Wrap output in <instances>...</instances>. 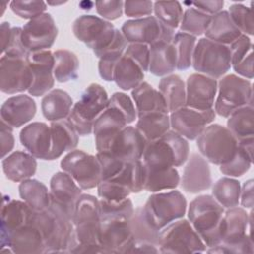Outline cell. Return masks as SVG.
<instances>
[{
  "mask_svg": "<svg viewBox=\"0 0 254 254\" xmlns=\"http://www.w3.org/2000/svg\"><path fill=\"white\" fill-rule=\"evenodd\" d=\"M169 116L172 130L185 139L193 141L214 121L216 113L214 109L200 111L184 106L169 113Z\"/></svg>",
  "mask_w": 254,
  "mask_h": 254,
  "instance_id": "e0dca14e",
  "label": "cell"
},
{
  "mask_svg": "<svg viewBox=\"0 0 254 254\" xmlns=\"http://www.w3.org/2000/svg\"><path fill=\"white\" fill-rule=\"evenodd\" d=\"M228 47L231 56V66L240 62L248 54L253 52V44L250 37L243 34Z\"/></svg>",
  "mask_w": 254,
  "mask_h": 254,
  "instance_id": "680465c9",
  "label": "cell"
},
{
  "mask_svg": "<svg viewBox=\"0 0 254 254\" xmlns=\"http://www.w3.org/2000/svg\"><path fill=\"white\" fill-rule=\"evenodd\" d=\"M19 195L34 211H44L51 203L50 190L44 183L36 179L22 181L19 185Z\"/></svg>",
  "mask_w": 254,
  "mask_h": 254,
  "instance_id": "8d00e7d4",
  "label": "cell"
},
{
  "mask_svg": "<svg viewBox=\"0 0 254 254\" xmlns=\"http://www.w3.org/2000/svg\"><path fill=\"white\" fill-rule=\"evenodd\" d=\"M116 31L111 22L94 15L79 16L72 24L75 38L91 49L96 58L112 43Z\"/></svg>",
  "mask_w": 254,
  "mask_h": 254,
  "instance_id": "7c38bea8",
  "label": "cell"
},
{
  "mask_svg": "<svg viewBox=\"0 0 254 254\" xmlns=\"http://www.w3.org/2000/svg\"><path fill=\"white\" fill-rule=\"evenodd\" d=\"M58 36V27L50 13H44L24 25L22 42L30 52L50 50Z\"/></svg>",
  "mask_w": 254,
  "mask_h": 254,
  "instance_id": "ac0fdd59",
  "label": "cell"
},
{
  "mask_svg": "<svg viewBox=\"0 0 254 254\" xmlns=\"http://www.w3.org/2000/svg\"><path fill=\"white\" fill-rule=\"evenodd\" d=\"M224 211L225 208L210 194L198 195L189 205L188 220L198 233L206 248L221 243Z\"/></svg>",
  "mask_w": 254,
  "mask_h": 254,
  "instance_id": "7a4b0ae2",
  "label": "cell"
},
{
  "mask_svg": "<svg viewBox=\"0 0 254 254\" xmlns=\"http://www.w3.org/2000/svg\"><path fill=\"white\" fill-rule=\"evenodd\" d=\"M229 16L237 27V29L241 32V34L246 36H253V16L250 8L244 6L243 4H233L229 7L227 11Z\"/></svg>",
  "mask_w": 254,
  "mask_h": 254,
  "instance_id": "816d5d0a",
  "label": "cell"
},
{
  "mask_svg": "<svg viewBox=\"0 0 254 254\" xmlns=\"http://www.w3.org/2000/svg\"><path fill=\"white\" fill-rule=\"evenodd\" d=\"M253 163V157L250 156L244 149L239 145L237 147L236 153L233 158L227 163L219 166V171L231 178H238L243 176L249 171Z\"/></svg>",
  "mask_w": 254,
  "mask_h": 254,
  "instance_id": "681fc988",
  "label": "cell"
},
{
  "mask_svg": "<svg viewBox=\"0 0 254 254\" xmlns=\"http://www.w3.org/2000/svg\"><path fill=\"white\" fill-rule=\"evenodd\" d=\"M81 190L69 174L64 171L55 173L50 180V207L72 220Z\"/></svg>",
  "mask_w": 254,
  "mask_h": 254,
  "instance_id": "9a60e30c",
  "label": "cell"
},
{
  "mask_svg": "<svg viewBox=\"0 0 254 254\" xmlns=\"http://www.w3.org/2000/svg\"><path fill=\"white\" fill-rule=\"evenodd\" d=\"M211 16L204 14L194 8H188L184 11L183 18L180 24V30L183 33L197 37L205 33Z\"/></svg>",
  "mask_w": 254,
  "mask_h": 254,
  "instance_id": "7dc6e473",
  "label": "cell"
},
{
  "mask_svg": "<svg viewBox=\"0 0 254 254\" xmlns=\"http://www.w3.org/2000/svg\"><path fill=\"white\" fill-rule=\"evenodd\" d=\"M145 72L129 57L123 54L118 61L114 73L113 81L122 90H133L144 81Z\"/></svg>",
  "mask_w": 254,
  "mask_h": 254,
  "instance_id": "74e56055",
  "label": "cell"
},
{
  "mask_svg": "<svg viewBox=\"0 0 254 254\" xmlns=\"http://www.w3.org/2000/svg\"><path fill=\"white\" fill-rule=\"evenodd\" d=\"M33 210L24 200L5 196L1 208V240L16 229L29 223Z\"/></svg>",
  "mask_w": 254,
  "mask_h": 254,
  "instance_id": "83f0119b",
  "label": "cell"
},
{
  "mask_svg": "<svg viewBox=\"0 0 254 254\" xmlns=\"http://www.w3.org/2000/svg\"><path fill=\"white\" fill-rule=\"evenodd\" d=\"M128 44H145L151 46L157 42H172L175 30L165 26L155 16L127 20L120 30Z\"/></svg>",
  "mask_w": 254,
  "mask_h": 254,
  "instance_id": "5bb4252c",
  "label": "cell"
},
{
  "mask_svg": "<svg viewBox=\"0 0 254 254\" xmlns=\"http://www.w3.org/2000/svg\"><path fill=\"white\" fill-rule=\"evenodd\" d=\"M180 174L177 168L152 169L144 165V190L159 192L175 190L180 185Z\"/></svg>",
  "mask_w": 254,
  "mask_h": 254,
  "instance_id": "d590c367",
  "label": "cell"
},
{
  "mask_svg": "<svg viewBox=\"0 0 254 254\" xmlns=\"http://www.w3.org/2000/svg\"><path fill=\"white\" fill-rule=\"evenodd\" d=\"M33 73L27 59L3 55L0 59V90L6 94L28 91Z\"/></svg>",
  "mask_w": 254,
  "mask_h": 254,
  "instance_id": "2e32d148",
  "label": "cell"
},
{
  "mask_svg": "<svg viewBox=\"0 0 254 254\" xmlns=\"http://www.w3.org/2000/svg\"><path fill=\"white\" fill-rule=\"evenodd\" d=\"M253 105V87L249 79L236 74H226L217 82V93L213 109L227 118L236 109Z\"/></svg>",
  "mask_w": 254,
  "mask_h": 254,
  "instance_id": "30bf717a",
  "label": "cell"
},
{
  "mask_svg": "<svg viewBox=\"0 0 254 254\" xmlns=\"http://www.w3.org/2000/svg\"><path fill=\"white\" fill-rule=\"evenodd\" d=\"M2 252L20 254L46 253V244L40 229L30 222L1 240Z\"/></svg>",
  "mask_w": 254,
  "mask_h": 254,
  "instance_id": "7402d4cb",
  "label": "cell"
},
{
  "mask_svg": "<svg viewBox=\"0 0 254 254\" xmlns=\"http://www.w3.org/2000/svg\"><path fill=\"white\" fill-rule=\"evenodd\" d=\"M252 211L247 213L243 207L227 208L222 218L221 243L206 248L208 253H253V241L251 233Z\"/></svg>",
  "mask_w": 254,
  "mask_h": 254,
  "instance_id": "3957f363",
  "label": "cell"
},
{
  "mask_svg": "<svg viewBox=\"0 0 254 254\" xmlns=\"http://www.w3.org/2000/svg\"><path fill=\"white\" fill-rule=\"evenodd\" d=\"M33 73V82L28 90L29 95L44 96L55 84L54 53L50 50L30 53L27 58Z\"/></svg>",
  "mask_w": 254,
  "mask_h": 254,
  "instance_id": "44dd1931",
  "label": "cell"
},
{
  "mask_svg": "<svg viewBox=\"0 0 254 254\" xmlns=\"http://www.w3.org/2000/svg\"><path fill=\"white\" fill-rule=\"evenodd\" d=\"M189 4L192 5L194 9L210 16L222 11V8L224 6V2L221 0L196 1V2H189Z\"/></svg>",
  "mask_w": 254,
  "mask_h": 254,
  "instance_id": "be15d7a7",
  "label": "cell"
},
{
  "mask_svg": "<svg viewBox=\"0 0 254 254\" xmlns=\"http://www.w3.org/2000/svg\"><path fill=\"white\" fill-rule=\"evenodd\" d=\"M71 96L64 90L56 88L46 93L41 101L44 117L51 122L66 119L73 106Z\"/></svg>",
  "mask_w": 254,
  "mask_h": 254,
  "instance_id": "d6a6232c",
  "label": "cell"
},
{
  "mask_svg": "<svg viewBox=\"0 0 254 254\" xmlns=\"http://www.w3.org/2000/svg\"><path fill=\"white\" fill-rule=\"evenodd\" d=\"M37 166L36 158L23 151H15L2 160V169L6 178L16 183L33 177Z\"/></svg>",
  "mask_w": 254,
  "mask_h": 254,
  "instance_id": "4dcf8cb0",
  "label": "cell"
},
{
  "mask_svg": "<svg viewBox=\"0 0 254 254\" xmlns=\"http://www.w3.org/2000/svg\"><path fill=\"white\" fill-rule=\"evenodd\" d=\"M180 185L189 193H199L211 188L212 178L209 164L200 154L192 153L189 156Z\"/></svg>",
  "mask_w": 254,
  "mask_h": 254,
  "instance_id": "cb8c5ba5",
  "label": "cell"
},
{
  "mask_svg": "<svg viewBox=\"0 0 254 254\" xmlns=\"http://www.w3.org/2000/svg\"><path fill=\"white\" fill-rule=\"evenodd\" d=\"M131 193V190L126 186L113 179L102 180L97 186V194L99 199L107 201L123 200L129 197Z\"/></svg>",
  "mask_w": 254,
  "mask_h": 254,
  "instance_id": "f907efd6",
  "label": "cell"
},
{
  "mask_svg": "<svg viewBox=\"0 0 254 254\" xmlns=\"http://www.w3.org/2000/svg\"><path fill=\"white\" fill-rule=\"evenodd\" d=\"M137 118L136 128L148 143L160 138L171 129L169 113L153 112Z\"/></svg>",
  "mask_w": 254,
  "mask_h": 254,
  "instance_id": "60d3db41",
  "label": "cell"
},
{
  "mask_svg": "<svg viewBox=\"0 0 254 254\" xmlns=\"http://www.w3.org/2000/svg\"><path fill=\"white\" fill-rule=\"evenodd\" d=\"M101 221L104 220H129L134 213L132 200L127 197L119 201H107L99 199Z\"/></svg>",
  "mask_w": 254,
  "mask_h": 254,
  "instance_id": "c3c4849f",
  "label": "cell"
},
{
  "mask_svg": "<svg viewBox=\"0 0 254 254\" xmlns=\"http://www.w3.org/2000/svg\"><path fill=\"white\" fill-rule=\"evenodd\" d=\"M31 222L43 235L46 253H68L74 237L71 219L49 207L44 211L33 210Z\"/></svg>",
  "mask_w": 254,
  "mask_h": 254,
  "instance_id": "5b68a950",
  "label": "cell"
},
{
  "mask_svg": "<svg viewBox=\"0 0 254 254\" xmlns=\"http://www.w3.org/2000/svg\"><path fill=\"white\" fill-rule=\"evenodd\" d=\"M37 112V104L32 96L18 94L6 99L0 108L1 121L12 128H19L30 122Z\"/></svg>",
  "mask_w": 254,
  "mask_h": 254,
  "instance_id": "484cf974",
  "label": "cell"
},
{
  "mask_svg": "<svg viewBox=\"0 0 254 254\" xmlns=\"http://www.w3.org/2000/svg\"><path fill=\"white\" fill-rule=\"evenodd\" d=\"M127 46L128 42L126 41L122 32L117 29L112 43L97 57L99 59L98 72L102 79L105 81H113L115 66L120 58L123 56Z\"/></svg>",
  "mask_w": 254,
  "mask_h": 254,
  "instance_id": "e575fe53",
  "label": "cell"
},
{
  "mask_svg": "<svg viewBox=\"0 0 254 254\" xmlns=\"http://www.w3.org/2000/svg\"><path fill=\"white\" fill-rule=\"evenodd\" d=\"M21 35H22V28L12 27L11 37H10L9 43H8L3 55L9 56V57H14V58H21V59L28 58L30 52L25 48V46L22 42Z\"/></svg>",
  "mask_w": 254,
  "mask_h": 254,
  "instance_id": "6f0895ef",
  "label": "cell"
},
{
  "mask_svg": "<svg viewBox=\"0 0 254 254\" xmlns=\"http://www.w3.org/2000/svg\"><path fill=\"white\" fill-rule=\"evenodd\" d=\"M51 128V151L48 160L53 161L65 152L74 150L78 144L79 135L67 119L54 121L50 124Z\"/></svg>",
  "mask_w": 254,
  "mask_h": 254,
  "instance_id": "f1b7e54d",
  "label": "cell"
},
{
  "mask_svg": "<svg viewBox=\"0 0 254 254\" xmlns=\"http://www.w3.org/2000/svg\"><path fill=\"white\" fill-rule=\"evenodd\" d=\"M241 185L239 181L231 177H223L212 186V196L224 208L238 206L240 200Z\"/></svg>",
  "mask_w": 254,
  "mask_h": 254,
  "instance_id": "7bdbcfd3",
  "label": "cell"
},
{
  "mask_svg": "<svg viewBox=\"0 0 254 254\" xmlns=\"http://www.w3.org/2000/svg\"><path fill=\"white\" fill-rule=\"evenodd\" d=\"M147 144L148 142L136 127L127 125L113 138L104 153L122 163H130L142 160Z\"/></svg>",
  "mask_w": 254,
  "mask_h": 254,
  "instance_id": "ffe728a7",
  "label": "cell"
},
{
  "mask_svg": "<svg viewBox=\"0 0 254 254\" xmlns=\"http://www.w3.org/2000/svg\"><path fill=\"white\" fill-rule=\"evenodd\" d=\"M158 87L166 100L169 113L186 106V83L180 75L172 73L162 77Z\"/></svg>",
  "mask_w": 254,
  "mask_h": 254,
  "instance_id": "f35d334b",
  "label": "cell"
},
{
  "mask_svg": "<svg viewBox=\"0 0 254 254\" xmlns=\"http://www.w3.org/2000/svg\"><path fill=\"white\" fill-rule=\"evenodd\" d=\"M160 253H202L206 246L188 219H178L160 230Z\"/></svg>",
  "mask_w": 254,
  "mask_h": 254,
  "instance_id": "8fae6325",
  "label": "cell"
},
{
  "mask_svg": "<svg viewBox=\"0 0 254 254\" xmlns=\"http://www.w3.org/2000/svg\"><path fill=\"white\" fill-rule=\"evenodd\" d=\"M63 171L69 174L82 190L97 188L101 182V167L95 156L82 150L68 152L61 161Z\"/></svg>",
  "mask_w": 254,
  "mask_h": 254,
  "instance_id": "4fadbf2b",
  "label": "cell"
},
{
  "mask_svg": "<svg viewBox=\"0 0 254 254\" xmlns=\"http://www.w3.org/2000/svg\"><path fill=\"white\" fill-rule=\"evenodd\" d=\"M74 237L68 253H102L99 243L101 210L99 198L82 193L75 204Z\"/></svg>",
  "mask_w": 254,
  "mask_h": 254,
  "instance_id": "6da1fadb",
  "label": "cell"
},
{
  "mask_svg": "<svg viewBox=\"0 0 254 254\" xmlns=\"http://www.w3.org/2000/svg\"><path fill=\"white\" fill-rule=\"evenodd\" d=\"M13 129L8 124L1 121V158L8 156L15 146Z\"/></svg>",
  "mask_w": 254,
  "mask_h": 254,
  "instance_id": "94428289",
  "label": "cell"
},
{
  "mask_svg": "<svg viewBox=\"0 0 254 254\" xmlns=\"http://www.w3.org/2000/svg\"><path fill=\"white\" fill-rule=\"evenodd\" d=\"M128 125L124 115L112 106L100 114L93 125V135L97 152H105L113 138Z\"/></svg>",
  "mask_w": 254,
  "mask_h": 254,
  "instance_id": "d4e9b609",
  "label": "cell"
},
{
  "mask_svg": "<svg viewBox=\"0 0 254 254\" xmlns=\"http://www.w3.org/2000/svg\"><path fill=\"white\" fill-rule=\"evenodd\" d=\"M155 17L165 26L176 30L183 18V8L178 1H156L153 5Z\"/></svg>",
  "mask_w": 254,
  "mask_h": 254,
  "instance_id": "bcb514c9",
  "label": "cell"
},
{
  "mask_svg": "<svg viewBox=\"0 0 254 254\" xmlns=\"http://www.w3.org/2000/svg\"><path fill=\"white\" fill-rule=\"evenodd\" d=\"M135 243H151L158 246L160 231L155 229L145 217L143 207H137L129 220Z\"/></svg>",
  "mask_w": 254,
  "mask_h": 254,
  "instance_id": "ee69618b",
  "label": "cell"
},
{
  "mask_svg": "<svg viewBox=\"0 0 254 254\" xmlns=\"http://www.w3.org/2000/svg\"><path fill=\"white\" fill-rule=\"evenodd\" d=\"M54 76L56 81L65 83L78 77L79 60L77 56L68 50L61 49L54 52Z\"/></svg>",
  "mask_w": 254,
  "mask_h": 254,
  "instance_id": "b9f144b4",
  "label": "cell"
},
{
  "mask_svg": "<svg viewBox=\"0 0 254 254\" xmlns=\"http://www.w3.org/2000/svg\"><path fill=\"white\" fill-rule=\"evenodd\" d=\"M108 105L119 110L125 117L128 124H131L137 118V110L134 101L124 92H114L109 97Z\"/></svg>",
  "mask_w": 254,
  "mask_h": 254,
  "instance_id": "db71d44e",
  "label": "cell"
},
{
  "mask_svg": "<svg viewBox=\"0 0 254 254\" xmlns=\"http://www.w3.org/2000/svg\"><path fill=\"white\" fill-rule=\"evenodd\" d=\"M191 66L197 73L216 80L221 78L231 67L229 47L206 38L199 39L195 44Z\"/></svg>",
  "mask_w": 254,
  "mask_h": 254,
  "instance_id": "9c48e42d",
  "label": "cell"
},
{
  "mask_svg": "<svg viewBox=\"0 0 254 254\" xmlns=\"http://www.w3.org/2000/svg\"><path fill=\"white\" fill-rule=\"evenodd\" d=\"M227 129L234 135L237 141L254 138V108L246 105L233 111L226 122Z\"/></svg>",
  "mask_w": 254,
  "mask_h": 254,
  "instance_id": "ab89813d",
  "label": "cell"
},
{
  "mask_svg": "<svg viewBox=\"0 0 254 254\" xmlns=\"http://www.w3.org/2000/svg\"><path fill=\"white\" fill-rule=\"evenodd\" d=\"M150 48L149 71L155 76H166L172 74L177 68L176 50L172 42L160 41Z\"/></svg>",
  "mask_w": 254,
  "mask_h": 254,
  "instance_id": "1f68e13d",
  "label": "cell"
},
{
  "mask_svg": "<svg viewBox=\"0 0 254 254\" xmlns=\"http://www.w3.org/2000/svg\"><path fill=\"white\" fill-rule=\"evenodd\" d=\"M197 40L196 37L187 33L178 32L172 41L177 56V69L186 70L191 66L193 51Z\"/></svg>",
  "mask_w": 254,
  "mask_h": 254,
  "instance_id": "f6af8a7d",
  "label": "cell"
},
{
  "mask_svg": "<svg viewBox=\"0 0 254 254\" xmlns=\"http://www.w3.org/2000/svg\"><path fill=\"white\" fill-rule=\"evenodd\" d=\"M22 146L36 159L48 160L51 151V128L44 122H32L20 132Z\"/></svg>",
  "mask_w": 254,
  "mask_h": 254,
  "instance_id": "4316f807",
  "label": "cell"
},
{
  "mask_svg": "<svg viewBox=\"0 0 254 254\" xmlns=\"http://www.w3.org/2000/svg\"><path fill=\"white\" fill-rule=\"evenodd\" d=\"M124 55L133 60L144 72L149 71L150 64V48L145 44H128Z\"/></svg>",
  "mask_w": 254,
  "mask_h": 254,
  "instance_id": "9f6ffc18",
  "label": "cell"
},
{
  "mask_svg": "<svg viewBox=\"0 0 254 254\" xmlns=\"http://www.w3.org/2000/svg\"><path fill=\"white\" fill-rule=\"evenodd\" d=\"M253 183L252 179H249L244 182L241 186L240 190V200L241 206L244 209H252L254 205V193H253Z\"/></svg>",
  "mask_w": 254,
  "mask_h": 254,
  "instance_id": "e7e4bbea",
  "label": "cell"
},
{
  "mask_svg": "<svg viewBox=\"0 0 254 254\" xmlns=\"http://www.w3.org/2000/svg\"><path fill=\"white\" fill-rule=\"evenodd\" d=\"M109 97L105 88L98 83H90L73 104L66 118L79 136L93 132V125L100 114L107 108Z\"/></svg>",
  "mask_w": 254,
  "mask_h": 254,
  "instance_id": "8992f818",
  "label": "cell"
},
{
  "mask_svg": "<svg viewBox=\"0 0 254 254\" xmlns=\"http://www.w3.org/2000/svg\"><path fill=\"white\" fill-rule=\"evenodd\" d=\"M10 9L20 18L30 21L46 13L47 3L36 0H14L10 2Z\"/></svg>",
  "mask_w": 254,
  "mask_h": 254,
  "instance_id": "f5cc1de1",
  "label": "cell"
},
{
  "mask_svg": "<svg viewBox=\"0 0 254 254\" xmlns=\"http://www.w3.org/2000/svg\"><path fill=\"white\" fill-rule=\"evenodd\" d=\"M234 71L241 77L246 79H252L254 76L253 71V52L248 54L245 58H243L236 64L231 66Z\"/></svg>",
  "mask_w": 254,
  "mask_h": 254,
  "instance_id": "6125c7cd",
  "label": "cell"
},
{
  "mask_svg": "<svg viewBox=\"0 0 254 254\" xmlns=\"http://www.w3.org/2000/svg\"><path fill=\"white\" fill-rule=\"evenodd\" d=\"M154 2L147 0H130L124 2V13L127 17L139 19L151 16Z\"/></svg>",
  "mask_w": 254,
  "mask_h": 254,
  "instance_id": "91938a15",
  "label": "cell"
},
{
  "mask_svg": "<svg viewBox=\"0 0 254 254\" xmlns=\"http://www.w3.org/2000/svg\"><path fill=\"white\" fill-rule=\"evenodd\" d=\"M199 154L213 165H223L236 153L238 141L227 127L209 124L196 139Z\"/></svg>",
  "mask_w": 254,
  "mask_h": 254,
  "instance_id": "ba28073f",
  "label": "cell"
},
{
  "mask_svg": "<svg viewBox=\"0 0 254 254\" xmlns=\"http://www.w3.org/2000/svg\"><path fill=\"white\" fill-rule=\"evenodd\" d=\"M186 83V106L206 111L213 109L217 80L201 73L190 74Z\"/></svg>",
  "mask_w": 254,
  "mask_h": 254,
  "instance_id": "603a6c76",
  "label": "cell"
},
{
  "mask_svg": "<svg viewBox=\"0 0 254 254\" xmlns=\"http://www.w3.org/2000/svg\"><path fill=\"white\" fill-rule=\"evenodd\" d=\"M189 156L188 140L170 129L160 138L147 144L142 162L152 169L177 168L186 164Z\"/></svg>",
  "mask_w": 254,
  "mask_h": 254,
  "instance_id": "277c9868",
  "label": "cell"
},
{
  "mask_svg": "<svg viewBox=\"0 0 254 254\" xmlns=\"http://www.w3.org/2000/svg\"><path fill=\"white\" fill-rule=\"evenodd\" d=\"M204 35L206 39L229 46L242 34L232 22L229 13L222 10L211 16Z\"/></svg>",
  "mask_w": 254,
  "mask_h": 254,
  "instance_id": "836d02e7",
  "label": "cell"
},
{
  "mask_svg": "<svg viewBox=\"0 0 254 254\" xmlns=\"http://www.w3.org/2000/svg\"><path fill=\"white\" fill-rule=\"evenodd\" d=\"M129 220L101 221L99 243L102 253H131L133 251L135 240Z\"/></svg>",
  "mask_w": 254,
  "mask_h": 254,
  "instance_id": "d6986e66",
  "label": "cell"
},
{
  "mask_svg": "<svg viewBox=\"0 0 254 254\" xmlns=\"http://www.w3.org/2000/svg\"><path fill=\"white\" fill-rule=\"evenodd\" d=\"M131 95L137 110V117L153 112L169 113L166 100L162 93L147 81H143L134 88Z\"/></svg>",
  "mask_w": 254,
  "mask_h": 254,
  "instance_id": "f546056e",
  "label": "cell"
},
{
  "mask_svg": "<svg viewBox=\"0 0 254 254\" xmlns=\"http://www.w3.org/2000/svg\"><path fill=\"white\" fill-rule=\"evenodd\" d=\"M47 5H51V6H59V5H63V4H65L66 1H60V2H55V1H48L46 2Z\"/></svg>",
  "mask_w": 254,
  "mask_h": 254,
  "instance_id": "003e7915",
  "label": "cell"
},
{
  "mask_svg": "<svg viewBox=\"0 0 254 254\" xmlns=\"http://www.w3.org/2000/svg\"><path fill=\"white\" fill-rule=\"evenodd\" d=\"M94 5L100 18L108 22L119 19L124 12V1L121 0L96 1Z\"/></svg>",
  "mask_w": 254,
  "mask_h": 254,
  "instance_id": "11a10c76",
  "label": "cell"
},
{
  "mask_svg": "<svg viewBox=\"0 0 254 254\" xmlns=\"http://www.w3.org/2000/svg\"><path fill=\"white\" fill-rule=\"evenodd\" d=\"M142 207L148 222L160 231L168 224L184 218L187 212V199L177 190L153 192Z\"/></svg>",
  "mask_w": 254,
  "mask_h": 254,
  "instance_id": "52a82bcc",
  "label": "cell"
},
{
  "mask_svg": "<svg viewBox=\"0 0 254 254\" xmlns=\"http://www.w3.org/2000/svg\"><path fill=\"white\" fill-rule=\"evenodd\" d=\"M11 30L12 27L9 22H3L0 27V40H1V54L6 50V47L9 43L10 37H11Z\"/></svg>",
  "mask_w": 254,
  "mask_h": 254,
  "instance_id": "03108f58",
  "label": "cell"
}]
</instances>
